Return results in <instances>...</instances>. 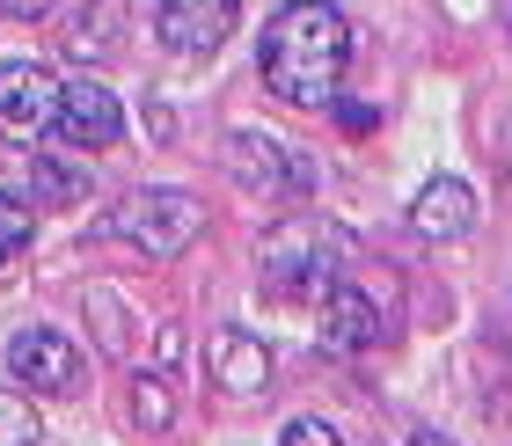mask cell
Returning <instances> with one entry per match:
<instances>
[{"mask_svg":"<svg viewBox=\"0 0 512 446\" xmlns=\"http://www.w3.org/2000/svg\"><path fill=\"white\" fill-rule=\"evenodd\" d=\"M256 66H264V88L278 103L330 110L337 88H344V66H352V22H344L330 0H286V8L264 22Z\"/></svg>","mask_w":512,"mask_h":446,"instance_id":"6da1fadb","label":"cell"},{"mask_svg":"<svg viewBox=\"0 0 512 446\" xmlns=\"http://www.w3.org/2000/svg\"><path fill=\"white\" fill-rule=\"evenodd\" d=\"M337 227H322L315 213H293V220H278L264 234V249H256V278L278 293V300H330V286H344L337 278Z\"/></svg>","mask_w":512,"mask_h":446,"instance_id":"7a4b0ae2","label":"cell"},{"mask_svg":"<svg viewBox=\"0 0 512 446\" xmlns=\"http://www.w3.org/2000/svg\"><path fill=\"white\" fill-rule=\"evenodd\" d=\"M198 227H205V205H198L191 191H132L118 213L103 220L110 242L139 249L147 264H169V256H183V249L198 242Z\"/></svg>","mask_w":512,"mask_h":446,"instance_id":"3957f363","label":"cell"},{"mask_svg":"<svg viewBox=\"0 0 512 446\" xmlns=\"http://www.w3.org/2000/svg\"><path fill=\"white\" fill-rule=\"evenodd\" d=\"M59 74L37 59H8L0 66V139H15V147H30L59 125Z\"/></svg>","mask_w":512,"mask_h":446,"instance_id":"277c9868","label":"cell"},{"mask_svg":"<svg viewBox=\"0 0 512 446\" xmlns=\"http://www.w3.org/2000/svg\"><path fill=\"white\" fill-rule=\"evenodd\" d=\"M227 169H235L242 191L256 198H278V191H293V198H308L315 191V161L308 154H293V147H278L271 132H227Z\"/></svg>","mask_w":512,"mask_h":446,"instance_id":"5b68a950","label":"cell"},{"mask_svg":"<svg viewBox=\"0 0 512 446\" xmlns=\"http://www.w3.org/2000/svg\"><path fill=\"white\" fill-rule=\"evenodd\" d=\"M235 22H242V0H161L154 37L183 59H205V52H220V44L235 37Z\"/></svg>","mask_w":512,"mask_h":446,"instance_id":"8992f818","label":"cell"},{"mask_svg":"<svg viewBox=\"0 0 512 446\" xmlns=\"http://www.w3.org/2000/svg\"><path fill=\"white\" fill-rule=\"evenodd\" d=\"M8 366L30 395H81V344L66 330H22L8 344Z\"/></svg>","mask_w":512,"mask_h":446,"instance_id":"52a82bcc","label":"cell"},{"mask_svg":"<svg viewBox=\"0 0 512 446\" xmlns=\"http://www.w3.org/2000/svg\"><path fill=\"white\" fill-rule=\"evenodd\" d=\"M59 139H66L74 154L118 147V139H125V110H118V96H110L103 81H66V88H59Z\"/></svg>","mask_w":512,"mask_h":446,"instance_id":"ba28073f","label":"cell"},{"mask_svg":"<svg viewBox=\"0 0 512 446\" xmlns=\"http://www.w3.org/2000/svg\"><path fill=\"white\" fill-rule=\"evenodd\" d=\"M315 330L330 351H374L388 337V322L374 308V293H359V286H330V300H322V315H315Z\"/></svg>","mask_w":512,"mask_h":446,"instance_id":"9c48e42d","label":"cell"},{"mask_svg":"<svg viewBox=\"0 0 512 446\" xmlns=\"http://www.w3.org/2000/svg\"><path fill=\"white\" fill-rule=\"evenodd\" d=\"M410 227L425 234V242H454V234L476 227V191L461 176H432L425 191L410 198Z\"/></svg>","mask_w":512,"mask_h":446,"instance_id":"30bf717a","label":"cell"},{"mask_svg":"<svg viewBox=\"0 0 512 446\" xmlns=\"http://www.w3.org/2000/svg\"><path fill=\"white\" fill-rule=\"evenodd\" d=\"M205 359H213V381H220L227 395H264V388H271V351L256 344L249 330H220Z\"/></svg>","mask_w":512,"mask_h":446,"instance_id":"8fae6325","label":"cell"},{"mask_svg":"<svg viewBox=\"0 0 512 446\" xmlns=\"http://www.w3.org/2000/svg\"><path fill=\"white\" fill-rule=\"evenodd\" d=\"M88 191H96V176H88V161H81L74 147L30 161V198H37V205H81Z\"/></svg>","mask_w":512,"mask_h":446,"instance_id":"7c38bea8","label":"cell"},{"mask_svg":"<svg viewBox=\"0 0 512 446\" xmlns=\"http://www.w3.org/2000/svg\"><path fill=\"white\" fill-rule=\"evenodd\" d=\"M118 30H125V0H88V15L74 30V52L81 59H110L118 52Z\"/></svg>","mask_w":512,"mask_h":446,"instance_id":"4fadbf2b","label":"cell"},{"mask_svg":"<svg viewBox=\"0 0 512 446\" xmlns=\"http://www.w3.org/2000/svg\"><path fill=\"white\" fill-rule=\"evenodd\" d=\"M30 234H37V220H30V198L0 191V278H8V271L22 264V249H30Z\"/></svg>","mask_w":512,"mask_h":446,"instance_id":"5bb4252c","label":"cell"},{"mask_svg":"<svg viewBox=\"0 0 512 446\" xmlns=\"http://www.w3.org/2000/svg\"><path fill=\"white\" fill-rule=\"evenodd\" d=\"M132 417H139L147 432H169V425H176V395H169L161 373H132Z\"/></svg>","mask_w":512,"mask_h":446,"instance_id":"9a60e30c","label":"cell"},{"mask_svg":"<svg viewBox=\"0 0 512 446\" xmlns=\"http://www.w3.org/2000/svg\"><path fill=\"white\" fill-rule=\"evenodd\" d=\"M44 425H37V410H30V395L22 388H0V446H37Z\"/></svg>","mask_w":512,"mask_h":446,"instance_id":"2e32d148","label":"cell"},{"mask_svg":"<svg viewBox=\"0 0 512 446\" xmlns=\"http://www.w3.org/2000/svg\"><path fill=\"white\" fill-rule=\"evenodd\" d=\"M278 446H344L337 425H322V417H293L286 432H278Z\"/></svg>","mask_w":512,"mask_h":446,"instance_id":"e0dca14e","label":"cell"},{"mask_svg":"<svg viewBox=\"0 0 512 446\" xmlns=\"http://www.w3.org/2000/svg\"><path fill=\"white\" fill-rule=\"evenodd\" d=\"M88 308L103 315V344H110V351H125V315H118V293H103V286H96V293H88Z\"/></svg>","mask_w":512,"mask_h":446,"instance_id":"ac0fdd59","label":"cell"},{"mask_svg":"<svg viewBox=\"0 0 512 446\" xmlns=\"http://www.w3.org/2000/svg\"><path fill=\"white\" fill-rule=\"evenodd\" d=\"M337 117H344V132H374V110H366V103H344Z\"/></svg>","mask_w":512,"mask_h":446,"instance_id":"d6986e66","label":"cell"},{"mask_svg":"<svg viewBox=\"0 0 512 446\" xmlns=\"http://www.w3.org/2000/svg\"><path fill=\"white\" fill-rule=\"evenodd\" d=\"M44 8H52V0H0V15H22V22H37Z\"/></svg>","mask_w":512,"mask_h":446,"instance_id":"ffe728a7","label":"cell"},{"mask_svg":"<svg viewBox=\"0 0 512 446\" xmlns=\"http://www.w3.org/2000/svg\"><path fill=\"white\" fill-rule=\"evenodd\" d=\"M417 446H447V439H432V432H425V439H417Z\"/></svg>","mask_w":512,"mask_h":446,"instance_id":"44dd1931","label":"cell"}]
</instances>
